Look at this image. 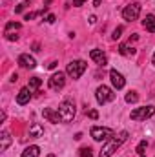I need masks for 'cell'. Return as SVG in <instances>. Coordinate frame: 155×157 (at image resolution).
Segmentation results:
<instances>
[{"instance_id": "8fae6325", "label": "cell", "mask_w": 155, "mask_h": 157, "mask_svg": "<svg viewBox=\"0 0 155 157\" xmlns=\"http://www.w3.org/2000/svg\"><path fill=\"white\" fill-rule=\"evenodd\" d=\"M110 78H112V84H113L115 90H122L124 84H126V80H124V77H122V73H119L117 70H112V71H110Z\"/></svg>"}, {"instance_id": "44dd1931", "label": "cell", "mask_w": 155, "mask_h": 157, "mask_svg": "<svg viewBox=\"0 0 155 157\" xmlns=\"http://www.w3.org/2000/svg\"><path fill=\"white\" fill-rule=\"evenodd\" d=\"M146 146H148V143H146V141H141V143H139V146H137V154H139V157H146V155H144Z\"/></svg>"}, {"instance_id": "e0dca14e", "label": "cell", "mask_w": 155, "mask_h": 157, "mask_svg": "<svg viewBox=\"0 0 155 157\" xmlns=\"http://www.w3.org/2000/svg\"><path fill=\"white\" fill-rule=\"evenodd\" d=\"M0 139H2V144H0V150L2 152H6L7 148H9V144H11V135H9V132H2L0 133Z\"/></svg>"}, {"instance_id": "2e32d148", "label": "cell", "mask_w": 155, "mask_h": 157, "mask_svg": "<svg viewBox=\"0 0 155 157\" xmlns=\"http://www.w3.org/2000/svg\"><path fill=\"white\" fill-rule=\"evenodd\" d=\"M142 26H144L150 33H155V15H146V18L142 20Z\"/></svg>"}, {"instance_id": "f546056e", "label": "cell", "mask_w": 155, "mask_h": 157, "mask_svg": "<svg viewBox=\"0 0 155 157\" xmlns=\"http://www.w3.org/2000/svg\"><path fill=\"white\" fill-rule=\"evenodd\" d=\"M93 6L97 7V6H100V0H93Z\"/></svg>"}, {"instance_id": "f1b7e54d", "label": "cell", "mask_w": 155, "mask_h": 157, "mask_svg": "<svg viewBox=\"0 0 155 157\" xmlns=\"http://www.w3.org/2000/svg\"><path fill=\"white\" fill-rule=\"evenodd\" d=\"M82 4H84V0H75V6H77V7H80Z\"/></svg>"}, {"instance_id": "4fadbf2b", "label": "cell", "mask_w": 155, "mask_h": 157, "mask_svg": "<svg viewBox=\"0 0 155 157\" xmlns=\"http://www.w3.org/2000/svg\"><path fill=\"white\" fill-rule=\"evenodd\" d=\"M29 99H31V90H29V88H22V90L18 91V95H17V102H18L20 106L28 104Z\"/></svg>"}, {"instance_id": "1f68e13d", "label": "cell", "mask_w": 155, "mask_h": 157, "mask_svg": "<svg viewBox=\"0 0 155 157\" xmlns=\"http://www.w3.org/2000/svg\"><path fill=\"white\" fill-rule=\"evenodd\" d=\"M47 157H55V155H53V154H49V155H47Z\"/></svg>"}, {"instance_id": "7c38bea8", "label": "cell", "mask_w": 155, "mask_h": 157, "mask_svg": "<svg viewBox=\"0 0 155 157\" xmlns=\"http://www.w3.org/2000/svg\"><path fill=\"white\" fill-rule=\"evenodd\" d=\"M89 57H91V60H95L99 66H106V64H108V59H106V55H104L102 49H91V51H89Z\"/></svg>"}, {"instance_id": "d4e9b609", "label": "cell", "mask_w": 155, "mask_h": 157, "mask_svg": "<svg viewBox=\"0 0 155 157\" xmlns=\"http://www.w3.org/2000/svg\"><path fill=\"white\" fill-rule=\"evenodd\" d=\"M122 31H124V28H122V26H119V28H117L115 31H113V35H112V39H113V40L120 39V33H122Z\"/></svg>"}, {"instance_id": "7402d4cb", "label": "cell", "mask_w": 155, "mask_h": 157, "mask_svg": "<svg viewBox=\"0 0 155 157\" xmlns=\"http://www.w3.org/2000/svg\"><path fill=\"white\" fill-rule=\"evenodd\" d=\"M137 101H139L137 91H130V93L126 95V102H130V104H131V102H137Z\"/></svg>"}, {"instance_id": "52a82bcc", "label": "cell", "mask_w": 155, "mask_h": 157, "mask_svg": "<svg viewBox=\"0 0 155 157\" xmlns=\"http://www.w3.org/2000/svg\"><path fill=\"white\" fill-rule=\"evenodd\" d=\"M152 115H155V106L137 108V110H133V112H131V115H130V117L133 119V121H146V119H150Z\"/></svg>"}, {"instance_id": "30bf717a", "label": "cell", "mask_w": 155, "mask_h": 157, "mask_svg": "<svg viewBox=\"0 0 155 157\" xmlns=\"http://www.w3.org/2000/svg\"><path fill=\"white\" fill-rule=\"evenodd\" d=\"M18 64H20L22 68H28V70L37 68V60H35L31 55H28V53H22V55L18 57Z\"/></svg>"}, {"instance_id": "277c9868", "label": "cell", "mask_w": 155, "mask_h": 157, "mask_svg": "<svg viewBox=\"0 0 155 157\" xmlns=\"http://www.w3.org/2000/svg\"><path fill=\"white\" fill-rule=\"evenodd\" d=\"M115 135V132L112 130V128H104V126H93L91 128V137L95 139V141H99V143H106L108 139H112Z\"/></svg>"}, {"instance_id": "5bb4252c", "label": "cell", "mask_w": 155, "mask_h": 157, "mask_svg": "<svg viewBox=\"0 0 155 157\" xmlns=\"http://www.w3.org/2000/svg\"><path fill=\"white\" fill-rule=\"evenodd\" d=\"M42 115H44V119H47V121L53 122V124L62 122V121H60V115H59V112H53L51 108H44V110H42Z\"/></svg>"}, {"instance_id": "8992f818", "label": "cell", "mask_w": 155, "mask_h": 157, "mask_svg": "<svg viewBox=\"0 0 155 157\" xmlns=\"http://www.w3.org/2000/svg\"><path fill=\"white\" fill-rule=\"evenodd\" d=\"M95 97H97V102L99 104H106V102H112L113 99H115V93L108 88V86H99L97 88V91H95Z\"/></svg>"}, {"instance_id": "d6986e66", "label": "cell", "mask_w": 155, "mask_h": 157, "mask_svg": "<svg viewBox=\"0 0 155 157\" xmlns=\"http://www.w3.org/2000/svg\"><path fill=\"white\" fill-rule=\"evenodd\" d=\"M119 53L124 55V57H130V55H135V48H130L128 44H120L119 46Z\"/></svg>"}, {"instance_id": "603a6c76", "label": "cell", "mask_w": 155, "mask_h": 157, "mask_svg": "<svg viewBox=\"0 0 155 157\" xmlns=\"http://www.w3.org/2000/svg\"><path fill=\"white\" fill-rule=\"evenodd\" d=\"M31 2H33V0H26L24 4H20V6H17V7H15V13H22V11H24V7H26L28 4H31Z\"/></svg>"}, {"instance_id": "cb8c5ba5", "label": "cell", "mask_w": 155, "mask_h": 157, "mask_svg": "<svg viewBox=\"0 0 155 157\" xmlns=\"http://www.w3.org/2000/svg\"><path fill=\"white\" fill-rule=\"evenodd\" d=\"M80 157H93L91 148H80Z\"/></svg>"}, {"instance_id": "ffe728a7", "label": "cell", "mask_w": 155, "mask_h": 157, "mask_svg": "<svg viewBox=\"0 0 155 157\" xmlns=\"http://www.w3.org/2000/svg\"><path fill=\"white\" fill-rule=\"evenodd\" d=\"M40 84H42V80H40L39 77H31V78H29V84H28V88L33 91V90H39Z\"/></svg>"}, {"instance_id": "9a60e30c", "label": "cell", "mask_w": 155, "mask_h": 157, "mask_svg": "<svg viewBox=\"0 0 155 157\" xmlns=\"http://www.w3.org/2000/svg\"><path fill=\"white\" fill-rule=\"evenodd\" d=\"M42 133H44V128L40 126L39 122H33V124L29 126V137L39 139V137H42Z\"/></svg>"}, {"instance_id": "7a4b0ae2", "label": "cell", "mask_w": 155, "mask_h": 157, "mask_svg": "<svg viewBox=\"0 0 155 157\" xmlns=\"http://www.w3.org/2000/svg\"><path fill=\"white\" fill-rule=\"evenodd\" d=\"M75 113H77V110H75V104H73L71 101H62V102H60V106H59V115H60V121H62V122L73 121Z\"/></svg>"}, {"instance_id": "6da1fadb", "label": "cell", "mask_w": 155, "mask_h": 157, "mask_svg": "<svg viewBox=\"0 0 155 157\" xmlns=\"http://www.w3.org/2000/svg\"><path fill=\"white\" fill-rule=\"evenodd\" d=\"M126 139H128V132H120L119 135H113L112 139L106 141V144L102 146V150H100L99 157H112L117 150L122 146V143H126Z\"/></svg>"}, {"instance_id": "9c48e42d", "label": "cell", "mask_w": 155, "mask_h": 157, "mask_svg": "<svg viewBox=\"0 0 155 157\" xmlns=\"http://www.w3.org/2000/svg\"><path fill=\"white\" fill-rule=\"evenodd\" d=\"M20 22H7L6 24V29H4V35L7 40H18V35L17 31H20Z\"/></svg>"}, {"instance_id": "ba28073f", "label": "cell", "mask_w": 155, "mask_h": 157, "mask_svg": "<svg viewBox=\"0 0 155 157\" xmlns=\"http://www.w3.org/2000/svg\"><path fill=\"white\" fill-rule=\"evenodd\" d=\"M64 84H66V73H62V71L53 73L51 78H49V88H51V90H55V91L62 90V88H64Z\"/></svg>"}, {"instance_id": "ac0fdd59", "label": "cell", "mask_w": 155, "mask_h": 157, "mask_svg": "<svg viewBox=\"0 0 155 157\" xmlns=\"http://www.w3.org/2000/svg\"><path fill=\"white\" fill-rule=\"evenodd\" d=\"M40 155V148L39 146H28L24 152H22V155L20 157H39Z\"/></svg>"}, {"instance_id": "4316f807", "label": "cell", "mask_w": 155, "mask_h": 157, "mask_svg": "<svg viewBox=\"0 0 155 157\" xmlns=\"http://www.w3.org/2000/svg\"><path fill=\"white\" fill-rule=\"evenodd\" d=\"M46 22H47V24H53V22H55V15H47V17H46Z\"/></svg>"}, {"instance_id": "5b68a950", "label": "cell", "mask_w": 155, "mask_h": 157, "mask_svg": "<svg viewBox=\"0 0 155 157\" xmlns=\"http://www.w3.org/2000/svg\"><path fill=\"white\" fill-rule=\"evenodd\" d=\"M139 15H141V4H139V2H131V4H128V6L122 9V18L128 20V22L137 20Z\"/></svg>"}, {"instance_id": "4dcf8cb0", "label": "cell", "mask_w": 155, "mask_h": 157, "mask_svg": "<svg viewBox=\"0 0 155 157\" xmlns=\"http://www.w3.org/2000/svg\"><path fill=\"white\" fill-rule=\"evenodd\" d=\"M152 60H153V64H155V53H153V59H152Z\"/></svg>"}, {"instance_id": "3957f363", "label": "cell", "mask_w": 155, "mask_h": 157, "mask_svg": "<svg viewBox=\"0 0 155 157\" xmlns=\"http://www.w3.org/2000/svg\"><path fill=\"white\" fill-rule=\"evenodd\" d=\"M86 68H88V64H86L84 60H71V62L68 64V68H66V73L71 78H80L82 73L86 71Z\"/></svg>"}, {"instance_id": "484cf974", "label": "cell", "mask_w": 155, "mask_h": 157, "mask_svg": "<svg viewBox=\"0 0 155 157\" xmlns=\"http://www.w3.org/2000/svg\"><path fill=\"white\" fill-rule=\"evenodd\" d=\"M88 115H89V119H97V117H99V112H95V110H89V112H88Z\"/></svg>"}, {"instance_id": "83f0119b", "label": "cell", "mask_w": 155, "mask_h": 157, "mask_svg": "<svg viewBox=\"0 0 155 157\" xmlns=\"http://www.w3.org/2000/svg\"><path fill=\"white\" fill-rule=\"evenodd\" d=\"M47 68H49V70H53V68H57V62H49V64H47Z\"/></svg>"}]
</instances>
